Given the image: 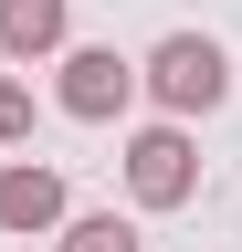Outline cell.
<instances>
[{
	"mask_svg": "<svg viewBox=\"0 0 242 252\" xmlns=\"http://www.w3.org/2000/svg\"><path fill=\"white\" fill-rule=\"evenodd\" d=\"M137 84L158 94L169 116H210V105H221V84H232V63H221V42H210V32H169V42L137 63Z\"/></svg>",
	"mask_w": 242,
	"mask_h": 252,
	"instance_id": "obj_1",
	"label": "cell"
},
{
	"mask_svg": "<svg viewBox=\"0 0 242 252\" xmlns=\"http://www.w3.org/2000/svg\"><path fill=\"white\" fill-rule=\"evenodd\" d=\"M190 189H200V147H190V126H137V137H127V200L137 210H179V200H190Z\"/></svg>",
	"mask_w": 242,
	"mask_h": 252,
	"instance_id": "obj_2",
	"label": "cell"
},
{
	"mask_svg": "<svg viewBox=\"0 0 242 252\" xmlns=\"http://www.w3.org/2000/svg\"><path fill=\"white\" fill-rule=\"evenodd\" d=\"M127 94H137V63L116 53V42H74V53H64V84H53L64 116L105 126V116H127Z\"/></svg>",
	"mask_w": 242,
	"mask_h": 252,
	"instance_id": "obj_3",
	"label": "cell"
},
{
	"mask_svg": "<svg viewBox=\"0 0 242 252\" xmlns=\"http://www.w3.org/2000/svg\"><path fill=\"white\" fill-rule=\"evenodd\" d=\"M0 231H64V179L32 168V158H11L0 168Z\"/></svg>",
	"mask_w": 242,
	"mask_h": 252,
	"instance_id": "obj_4",
	"label": "cell"
},
{
	"mask_svg": "<svg viewBox=\"0 0 242 252\" xmlns=\"http://www.w3.org/2000/svg\"><path fill=\"white\" fill-rule=\"evenodd\" d=\"M64 32H74V0H0V53L11 63L64 53Z\"/></svg>",
	"mask_w": 242,
	"mask_h": 252,
	"instance_id": "obj_5",
	"label": "cell"
},
{
	"mask_svg": "<svg viewBox=\"0 0 242 252\" xmlns=\"http://www.w3.org/2000/svg\"><path fill=\"white\" fill-rule=\"evenodd\" d=\"M64 252H137V220H116V210H64Z\"/></svg>",
	"mask_w": 242,
	"mask_h": 252,
	"instance_id": "obj_6",
	"label": "cell"
},
{
	"mask_svg": "<svg viewBox=\"0 0 242 252\" xmlns=\"http://www.w3.org/2000/svg\"><path fill=\"white\" fill-rule=\"evenodd\" d=\"M21 137H32V84L0 74V147H21Z\"/></svg>",
	"mask_w": 242,
	"mask_h": 252,
	"instance_id": "obj_7",
	"label": "cell"
}]
</instances>
